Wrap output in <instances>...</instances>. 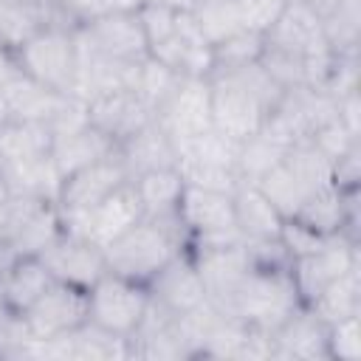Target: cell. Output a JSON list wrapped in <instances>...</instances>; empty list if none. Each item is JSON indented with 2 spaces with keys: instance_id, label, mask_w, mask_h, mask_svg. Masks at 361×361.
I'll return each instance as SVG.
<instances>
[{
  "instance_id": "10",
  "label": "cell",
  "mask_w": 361,
  "mask_h": 361,
  "mask_svg": "<svg viewBox=\"0 0 361 361\" xmlns=\"http://www.w3.org/2000/svg\"><path fill=\"white\" fill-rule=\"evenodd\" d=\"M76 34L99 54L121 59V62H144L149 56V45L141 28V20L135 11L110 8L82 25H76Z\"/></svg>"
},
{
  "instance_id": "5",
  "label": "cell",
  "mask_w": 361,
  "mask_h": 361,
  "mask_svg": "<svg viewBox=\"0 0 361 361\" xmlns=\"http://www.w3.org/2000/svg\"><path fill=\"white\" fill-rule=\"evenodd\" d=\"M76 28L71 25H42L17 51V71L31 76L56 93H73L76 79Z\"/></svg>"
},
{
  "instance_id": "13",
  "label": "cell",
  "mask_w": 361,
  "mask_h": 361,
  "mask_svg": "<svg viewBox=\"0 0 361 361\" xmlns=\"http://www.w3.org/2000/svg\"><path fill=\"white\" fill-rule=\"evenodd\" d=\"M130 180V172L116 152L71 172L68 178H62V186H59V197H56V206L62 214H73V212H85L90 206H96L102 197H107L113 189H118L121 183Z\"/></svg>"
},
{
  "instance_id": "33",
  "label": "cell",
  "mask_w": 361,
  "mask_h": 361,
  "mask_svg": "<svg viewBox=\"0 0 361 361\" xmlns=\"http://www.w3.org/2000/svg\"><path fill=\"white\" fill-rule=\"evenodd\" d=\"M257 62L262 65V71H265L282 90L307 85V82H305V56H302V54L276 48V45H271V42L262 39V54H259Z\"/></svg>"
},
{
  "instance_id": "48",
  "label": "cell",
  "mask_w": 361,
  "mask_h": 361,
  "mask_svg": "<svg viewBox=\"0 0 361 361\" xmlns=\"http://www.w3.org/2000/svg\"><path fill=\"white\" fill-rule=\"evenodd\" d=\"M8 197H11V189H8V180H6V175H3V169H0V206H3Z\"/></svg>"
},
{
  "instance_id": "18",
  "label": "cell",
  "mask_w": 361,
  "mask_h": 361,
  "mask_svg": "<svg viewBox=\"0 0 361 361\" xmlns=\"http://www.w3.org/2000/svg\"><path fill=\"white\" fill-rule=\"evenodd\" d=\"M68 99L71 93L48 90L45 85L17 71L0 85V124H14V121L51 124V118L65 107Z\"/></svg>"
},
{
  "instance_id": "23",
  "label": "cell",
  "mask_w": 361,
  "mask_h": 361,
  "mask_svg": "<svg viewBox=\"0 0 361 361\" xmlns=\"http://www.w3.org/2000/svg\"><path fill=\"white\" fill-rule=\"evenodd\" d=\"M54 282L51 271L39 257H11L0 279L3 307L11 313H25Z\"/></svg>"
},
{
  "instance_id": "36",
  "label": "cell",
  "mask_w": 361,
  "mask_h": 361,
  "mask_svg": "<svg viewBox=\"0 0 361 361\" xmlns=\"http://www.w3.org/2000/svg\"><path fill=\"white\" fill-rule=\"evenodd\" d=\"M327 358H336V361L361 358V313H353L327 324Z\"/></svg>"
},
{
  "instance_id": "24",
  "label": "cell",
  "mask_w": 361,
  "mask_h": 361,
  "mask_svg": "<svg viewBox=\"0 0 361 361\" xmlns=\"http://www.w3.org/2000/svg\"><path fill=\"white\" fill-rule=\"evenodd\" d=\"M118 147L104 135L99 133L93 124H85L73 133H62V135H54V147H51V158H54V166L59 172V178H68L71 172L116 152Z\"/></svg>"
},
{
  "instance_id": "3",
  "label": "cell",
  "mask_w": 361,
  "mask_h": 361,
  "mask_svg": "<svg viewBox=\"0 0 361 361\" xmlns=\"http://www.w3.org/2000/svg\"><path fill=\"white\" fill-rule=\"evenodd\" d=\"M330 183H333V161L322 155L310 138L288 147L282 161L257 180L262 195L282 212L285 220L293 217L313 192Z\"/></svg>"
},
{
  "instance_id": "30",
  "label": "cell",
  "mask_w": 361,
  "mask_h": 361,
  "mask_svg": "<svg viewBox=\"0 0 361 361\" xmlns=\"http://www.w3.org/2000/svg\"><path fill=\"white\" fill-rule=\"evenodd\" d=\"M192 14H195V20H197V25H200V31L212 48L217 42H223L226 37L243 31L234 0H203V3L192 6Z\"/></svg>"
},
{
  "instance_id": "25",
  "label": "cell",
  "mask_w": 361,
  "mask_h": 361,
  "mask_svg": "<svg viewBox=\"0 0 361 361\" xmlns=\"http://www.w3.org/2000/svg\"><path fill=\"white\" fill-rule=\"evenodd\" d=\"M54 133L45 121L0 124V164H20L51 155Z\"/></svg>"
},
{
  "instance_id": "37",
  "label": "cell",
  "mask_w": 361,
  "mask_h": 361,
  "mask_svg": "<svg viewBox=\"0 0 361 361\" xmlns=\"http://www.w3.org/2000/svg\"><path fill=\"white\" fill-rule=\"evenodd\" d=\"M310 141H313V147H316L322 155H327L330 161H338L350 147L358 144V135H353V133L338 121V116H333V118H327L322 127H316V130L310 133Z\"/></svg>"
},
{
  "instance_id": "9",
  "label": "cell",
  "mask_w": 361,
  "mask_h": 361,
  "mask_svg": "<svg viewBox=\"0 0 361 361\" xmlns=\"http://www.w3.org/2000/svg\"><path fill=\"white\" fill-rule=\"evenodd\" d=\"M23 319L37 338H59L87 322V290L54 279L45 293L23 313Z\"/></svg>"
},
{
  "instance_id": "17",
  "label": "cell",
  "mask_w": 361,
  "mask_h": 361,
  "mask_svg": "<svg viewBox=\"0 0 361 361\" xmlns=\"http://www.w3.org/2000/svg\"><path fill=\"white\" fill-rule=\"evenodd\" d=\"M149 121H152V110L141 102V96L133 87H118L87 99V124L104 133L116 147Z\"/></svg>"
},
{
  "instance_id": "41",
  "label": "cell",
  "mask_w": 361,
  "mask_h": 361,
  "mask_svg": "<svg viewBox=\"0 0 361 361\" xmlns=\"http://www.w3.org/2000/svg\"><path fill=\"white\" fill-rule=\"evenodd\" d=\"M76 25H82V23H87V20H93V17H99V14H104V11H110L113 8V0H54Z\"/></svg>"
},
{
  "instance_id": "14",
  "label": "cell",
  "mask_w": 361,
  "mask_h": 361,
  "mask_svg": "<svg viewBox=\"0 0 361 361\" xmlns=\"http://www.w3.org/2000/svg\"><path fill=\"white\" fill-rule=\"evenodd\" d=\"M39 259L45 262V268L51 271L54 279L85 288V290L107 271L104 248H99L96 243H90L68 228H62V234L39 254Z\"/></svg>"
},
{
  "instance_id": "7",
  "label": "cell",
  "mask_w": 361,
  "mask_h": 361,
  "mask_svg": "<svg viewBox=\"0 0 361 361\" xmlns=\"http://www.w3.org/2000/svg\"><path fill=\"white\" fill-rule=\"evenodd\" d=\"M178 214L189 231L186 248H217L243 243V234L234 223V200L228 192L183 186Z\"/></svg>"
},
{
  "instance_id": "19",
  "label": "cell",
  "mask_w": 361,
  "mask_h": 361,
  "mask_svg": "<svg viewBox=\"0 0 361 361\" xmlns=\"http://www.w3.org/2000/svg\"><path fill=\"white\" fill-rule=\"evenodd\" d=\"M271 358H327V322H322L307 305L296 307L271 333Z\"/></svg>"
},
{
  "instance_id": "12",
  "label": "cell",
  "mask_w": 361,
  "mask_h": 361,
  "mask_svg": "<svg viewBox=\"0 0 361 361\" xmlns=\"http://www.w3.org/2000/svg\"><path fill=\"white\" fill-rule=\"evenodd\" d=\"M155 121L172 135V141H183L212 130V90L203 76H180L169 99L158 107Z\"/></svg>"
},
{
  "instance_id": "4",
  "label": "cell",
  "mask_w": 361,
  "mask_h": 361,
  "mask_svg": "<svg viewBox=\"0 0 361 361\" xmlns=\"http://www.w3.org/2000/svg\"><path fill=\"white\" fill-rule=\"evenodd\" d=\"M296 307H302L299 290L290 279V268H248L237 285L226 313L262 330L274 333Z\"/></svg>"
},
{
  "instance_id": "35",
  "label": "cell",
  "mask_w": 361,
  "mask_h": 361,
  "mask_svg": "<svg viewBox=\"0 0 361 361\" xmlns=\"http://www.w3.org/2000/svg\"><path fill=\"white\" fill-rule=\"evenodd\" d=\"M51 203L48 197H37V195H14L0 206V243L11 245V240L25 228V223L45 206ZM56 203V200H54Z\"/></svg>"
},
{
  "instance_id": "43",
  "label": "cell",
  "mask_w": 361,
  "mask_h": 361,
  "mask_svg": "<svg viewBox=\"0 0 361 361\" xmlns=\"http://www.w3.org/2000/svg\"><path fill=\"white\" fill-rule=\"evenodd\" d=\"M17 73V62H14V54L8 51V48H3L0 45V85L8 79V76H14Z\"/></svg>"
},
{
  "instance_id": "31",
  "label": "cell",
  "mask_w": 361,
  "mask_h": 361,
  "mask_svg": "<svg viewBox=\"0 0 361 361\" xmlns=\"http://www.w3.org/2000/svg\"><path fill=\"white\" fill-rule=\"evenodd\" d=\"M42 25H54L42 11L0 0V45L8 48L11 54Z\"/></svg>"
},
{
  "instance_id": "26",
  "label": "cell",
  "mask_w": 361,
  "mask_h": 361,
  "mask_svg": "<svg viewBox=\"0 0 361 361\" xmlns=\"http://www.w3.org/2000/svg\"><path fill=\"white\" fill-rule=\"evenodd\" d=\"M133 186L141 197L144 214L158 217V214H172L178 212L180 195H183V178L178 172V166H166V169H152V172H141L133 178Z\"/></svg>"
},
{
  "instance_id": "11",
  "label": "cell",
  "mask_w": 361,
  "mask_h": 361,
  "mask_svg": "<svg viewBox=\"0 0 361 361\" xmlns=\"http://www.w3.org/2000/svg\"><path fill=\"white\" fill-rule=\"evenodd\" d=\"M358 265V243L347 234L330 237L319 251L290 259V279L299 290L302 305H310L333 279Z\"/></svg>"
},
{
  "instance_id": "38",
  "label": "cell",
  "mask_w": 361,
  "mask_h": 361,
  "mask_svg": "<svg viewBox=\"0 0 361 361\" xmlns=\"http://www.w3.org/2000/svg\"><path fill=\"white\" fill-rule=\"evenodd\" d=\"M138 20H141V28H144V37H147V45L155 48L158 42H164L166 37L175 34V8L164 6V3H155V0H147L138 11Z\"/></svg>"
},
{
  "instance_id": "21",
  "label": "cell",
  "mask_w": 361,
  "mask_h": 361,
  "mask_svg": "<svg viewBox=\"0 0 361 361\" xmlns=\"http://www.w3.org/2000/svg\"><path fill=\"white\" fill-rule=\"evenodd\" d=\"M118 155L130 172V180L141 172L178 166V147H175L172 135L155 118L149 124H144L138 133H133L127 141H121Z\"/></svg>"
},
{
  "instance_id": "20",
  "label": "cell",
  "mask_w": 361,
  "mask_h": 361,
  "mask_svg": "<svg viewBox=\"0 0 361 361\" xmlns=\"http://www.w3.org/2000/svg\"><path fill=\"white\" fill-rule=\"evenodd\" d=\"M262 37H265V42L285 48V51H293V54H302V56L330 45L324 37L322 17L299 0H288L285 8L279 11V17L274 20V25Z\"/></svg>"
},
{
  "instance_id": "39",
  "label": "cell",
  "mask_w": 361,
  "mask_h": 361,
  "mask_svg": "<svg viewBox=\"0 0 361 361\" xmlns=\"http://www.w3.org/2000/svg\"><path fill=\"white\" fill-rule=\"evenodd\" d=\"M285 3L288 0H234L243 28L257 31V34H265L274 25V20L285 8Z\"/></svg>"
},
{
  "instance_id": "22",
  "label": "cell",
  "mask_w": 361,
  "mask_h": 361,
  "mask_svg": "<svg viewBox=\"0 0 361 361\" xmlns=\"http://www.w3.org/2000/svg\"><path fill=\"white\" fill-rule=\"evenodd\" d=\"M231 200H234V223L243 240H279L285 217L262 195L257 183H240Z\"/></svg>"
},
{
  "instance_id": "29",
  "label": "cell",
  "mask_w": 361,
  "mask_h": 361,
  "mask_svg": "<svg viewBox=\"0 0 361 361\" xmlns=\"http://www.w3.org/2000/svg\"><path fill=\"white\" fill-rule=\"evenodd\" d=\"M285 152H288V147L279 144V141H274L271 135H265V133L251 135L240 147V158H237L240 180L243 183H257L268 169H274L282 161Z\"/></svg>"
},
{
  "instance_id": "2",
  "label": "cell",
  "mask_w": 361,
  "mask_h": 361,
  "mask_svg": "<svg viewBox=\"0 0 361 361\" xmlns=\"http://www.w3.org/2000/svg\"><path fill=\"white\" fill-rule=\"evenodd\" d=\"M189 231L178 212L149 217L144 214L121 237L104 248L107 271L147 285L175 254L186 251Z\"/></svg>"
},
{
  "instance_id": "8",
  "label": "cell",
  "mask_w": 361,
  "mask_h": 361,
  "mask_svg": "<svg viewBox=\"0 0 361 361\" xmlns=\"http://www.w3.org/2000/svg\"><path fill=\"white\" fill-rule=\"evenodd\" d=\"M144 217L141 197L133 186V180L113 189L107 197H102L96 206L73 214H62V223L68 231L96 243L99 248H107L116 237H121L130 226H135Z\"/></svg>"
},
{
  "instance_id": "15",
  "label": "cell",
  "mask_w": 361,
  "mask_h": 361,
  "mask_svg": "<svg viewBox=\"0 0 361 361\" xmlns=\"http://www.w3.org/2000/svg\"><path fill=\"white\" fill-rule=\"evenodd\" d=\"M189 257L195 259V268L203 279L206 288V299L226 313L237 285L243 282V276L251 268L248 251H245V240L234 243V245H217V248H186Z\"/></svg>"
},
{
  "instance_id": "47",
  "label": "cell",
  "mask_w": 361,
  "mask_h": 361,
  "mask_svg": "<svg viewBox=\"0 0 361 361\" xmlns=\"http://www.w3.org/2000/svg\"><path fill=\"white\" fill-rule=\"evenodd\" d=\"M155 3H164V6H169L175 11H186V8L195 6V0H155Z\"/></svg>"
},
{
  "instance_id": "45",
  "label": "cell",
  "mask_w": 361,
  "mask_h": 361,
  "mask_svg": "<svg viewBox=\"0 0 361 361\" xmlns=\"http://www.w3.org/2000/svg\"><path fill=\"white\" fill-rule=\"evenodd\" d=\"M147 0H113V8H121V11H138Z\"/></svg>"
},
{
  "instance_id": "44",
  "label": "cell",
  "mask_w": 361,
  "mask_h": 361,
  "mask_svg": "<svg viewBox=\"0 0 361 361\" xmlns=\"http://www.w3.org/2000/svg\"><path fill=\"white\" fill-rule=\"evenodd\" d=\"M299 3H305L307 8H313L319 17H327V14L336 8V3H338V0H299Z\"/></svg>"
},
{
  "instance_id": "42",
  "label": "cell",
  "mask_w": 361,
  "mask_h": 361,
  "mask_svg": "<svg viewBox=\"0 0 361 361\" xmlns=\"http://www.w3.org/2000/svg\"><path fill=\"white\" fill-rule=\"evenodd\" d=\"M6 3H17V6H25V8H34V11H42L54 25H71L76 28V23L54 3V0H6Z\"/></svg>"
},
{
  "instance_id": "34",
  "label": "cell",
  "mask_w": 361,
  "mask_h": 361,
  "mask_svg": "<svg viewBox=\"0 0 361 361\" xmlns=\"http://www.w3.org/2000/svg\"><path fill=\"white\" fill-rule=\"evenodd\" d=\"M262 34L257 31H237L231 37H226L223 42H217L212 51H214V68H234V65H248V62H257L259 54H262ZM212 68V71H214Z\"/></svg>"
},
{
  "instance_id": "46",
  "label": "cell",
  "mask_w": 361,
  "mask_h": 361,
  "mask_svg": "<svg viewBox=\"0 0 361 361\" xmlns=\"http://www.w3.org/2000/svg\"><path fill=\"white\" fill-rule=\"evenodd\" d=\"M11 257H14V254L8 251V245L0 243V279H3V271H6V265L11 262ZM0 310H3V296H0Z\"/></svg>"
},
{
  "instance_id": "32",
  "label": "cell",
  "mask_w": 361,
  "mask_h": 361,
  "mask_svg": "<svg viewBox=\"0 0 361 361\" xmlns=\"http://www.w3.org/2000/svg\"><path fill=\"white\" fill-rule=\"evenodd\" d=\"M180 82V73H175L172 68H166L164 62L147 56L138 68V79H135V93L141 96V102L152 110V118L158 113V107L169 99V93L175 90V85Z\"/></svg>"
},
{
  "instance_id": "16",
  "label": "cell",
  "mask_w": 361,
  "mask_h": 361,
  "mask_svg": "<svg viewBox=\"0 0 361 361\" xmlns=\"http://www.w3.org/2000/svg\"><path fill=\"white\" fill-rule=\"evenodd\" d=\"M149 299L164 307L172 316H186L192 310H197L200 305H206V288L203 279L195 268V259L189 257V251L175 254L149 282H147Z\"/></svg>"
},
{
  "instance_id": "6",
  "label": "cell",
  "mask_w": 361,
  "mask_h": 361,
  "mask_svg": "<svg viewBox=\"0 0 361 361\" xmlns=\"http://www.w3.org/2000/svg\"><path fill=\"white\" fill-rule=\"evenodd\" d=\"M147 307H149L147 285L118 276L113 271H104L87 288V322L113 336L130 338L138 330Z\"/></svg>"
},
{
  "instance_id": "27",
  "label": "cell",
  "mask_w": 361,
  "mask_h": 361,
  "mask_svg": "<svg viewBox=\"0 0 361 361\" xmlns=\"http://www.w3.org/2000/svg\"><path fill=\"white\" fill-rule=\"evenodd\" d=\"M322 322H338L344 316L361 313V262L353 265L347 274L333 279L310 305H307Z\"/></svg>"
},
{
  "instance_id": "28",
  "label": "cell",
  "mask_w": 361,
  "mask_h": 361,
  "mask_svg": "<svg viewBox=\"0 0 361 361\" xmlns=\"http://www.w3.org/2000/svg\"><path fill=\"white\" fill-rule=\"evenodd\" d=\"M62 228H65L62 212H59V206L51 200V203H45V206L25 223V228L11 240L8 251H11L14 257H39V254L62 234Z\"/></svg>"
},
{
  "instance_id": "40",
  "label": "cell",
  "mask_w": 361,
  "mask_h": 361,
  "mask_svg": "<svg viewBox=\"0 0 361 361\" xmlns=\"http://www.w3.org/2000/svg\"><path fill=\"white\" fill-rule=\"evenodd\" d=\"M358 178H361V141L350 147L338 161H333V186L358 189Z\"/></svg>"
},
{
  "instance_id": "1",
  "label": "cell",
  "mask_w": 361,
  "mask_h": 361,
  "mask_svg": "<svg viewBox=\"0 0 361 361\" xmlns=\"http://www.w3.org/2000/svg\"><path fill=\"white\" fill-rule=\"evenodd\" d=\"M212 127L234 141L257 135L268 113L282 99V87L262 71L259 62L214 68L209 73Z\"/></svg>"
}]
</instances>
